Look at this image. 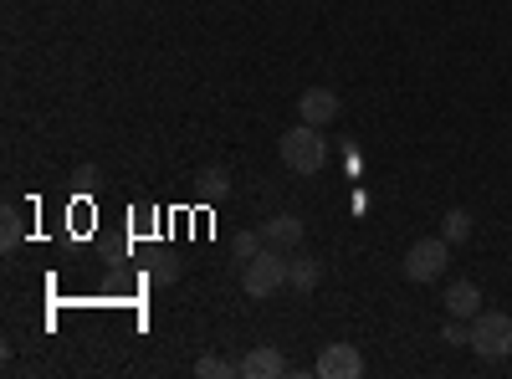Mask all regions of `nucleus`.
<instances>
[{
	"label": "nucleus",
	"mask_w": 512,
	"mask_h": 379,
	"mask_svg": "<svg viewBox=\"0 0 512 379\" xmlns=\"http://www.w3.org/2000/svg\"><path fill=\"white\" fill-rule=\"evenodd\" d=\"M277 154H282V164H287L292 175H318L323 159H328V149H323V139H318L313 123H297V129H287V134L277 139Z\"/></svg>",
	"instance_id": "1"
},
{
	"label": "nucleus",
	"mask_w": 512,
	"mask_h": 379,
	"mask_svg": "<svg viewBox=\"0 0 512 379\" xmlns=\"http://www.w3.org/2000/svg\"><path fill=\"white\" fill-rule=\"evenodd\" d=\"M297 113H303V123L323 129V123L338 118V93H333V88H308L303 98H297Z\"/></svg>",
	"instance_id": "7"
},
{
	"label": "nucleus",
	"mask_w": 512,
	"mask_h": 379,
	"mask_svg": "<svg viewBox=\"0 0 512 379\" xmlns=\"http://www.w3.org/2000/svg\"><path fill=\"white\" fill-rule=\"evenodd\" d=\"M277 287H287V251H256L251 262H241V292L246 298H272Z\"/></svg>",
	"instance_id": "2"
},
{
	"label": "nucleus",
	"mask_w": 512,
	"mask_h": 379,
	"mask_svg": "<svg viewBox=\"0 0 512 379\" xmlns=\"http://www.w3.org/2000/svg\"><path fill=\"white\" fill-rule=\"evenodd\" d=\"M472 349L482 359H507L512 354V313H497V308H482L472 318Z\"/></svg>",
	"instance_id": "3"
},
{
	"label": "nucleus",
	"mask_w": 512,
	"mask_h": 379,
	"mask_svg": "<svg viewBox=\"0 0 512 379\" xmlns=\"http://www.w3.org/2000/svg\"><path fill=\"white\" fill-rule=\"evenodd\" d=\"M318 277H323V262H318V257H308V251H292V257H287V287L313 292Z\"/></svg>",
	"instance_id": "11"
},
{
	"label": "nucleus",
	"mask_w": 512,
	"mask_h": 379,
	"mask_svg": "<svg viewBox=\"0 0 512 379\" xmlns=\"http://www.w3.org/2000/svg\"><path fill=\"white\" fill-rule=\"evenodd\" d=\"M313 374H318V379H359V374H364V354H359L354 344H328V349L318 354Z\"/></svg>",
	"instance_id": "5"
},
{
	"label": "nucleus",
	"mask_w": 512,
	"mask_h": 379,
	"mask_svg": "<svg viewBox=\"0 0 512 379\" xmlns=\"http://www.w3.org/2000/svg\"><path fill=\"white\" fill-rule=\"evenodd\" d=\"M195 374H200V379H236V374H241V364H236V359H216V354H205V359H195Z\"/></svg>",
	"instance_id": "13"
},
{
	"label": "nucleus",
	"mask_w": 512,
	"mask_h": 379,
	"mask_svg": "<svg viewBox=\"0 0 512 379\" xmlns=\"http://www.w3.org/2000/svg\"><path fill=\"white\" fill-rule=\"evenodd\" d=\"M231 251H236V262H251L256 251H267V241H262V231H236Z\"/></svg>",
	"instance_id": "15"
},
{
	"label": "nucleus",
	"mask_w": 512,
	"mask_h": 379,
	"mask_svg": "<svg viewBox=\"0 0 512 379\" xmlns=\"http://www.w3.org/2000/svg\"><path fill=\"white\" fill-rule=\"evenodd\" d=\"M0 246H6V251L21 246V210H16V205L0 210Z\"/></svg>",
	"instance_id": "14"
},
{
	"label": "nucleus",
	"mask_w": 512,
	"mask_h": 379,
	"mask_svg": "<svg viewBox=\"0 0 512 379\" xmlns=\"http://www.w3.org/2000/svg\"><path fill=\"white\" fill-rule=\"evenodd\" d=\"M446 262H451V241L446 236H425V241H415L410 251H405V277L410 282H436L441 272H446Z\"/></svg>",
	"instance_id": "4"
},
{
	"label": "nucleus",
	"mask_w": 512,
	"mask_h": 379,
	"mask_svg": "<svg viewBox=\"0 0 512 379\" xmlns=\"http://www.w3.org/2000/svg\"><path fill=\"white\" fill-rule=\"evenodd\" d=\"M441 344H456V349H472V328H466V318H451L441 328Z\"/></svg>",
	"instance_id": "17"
},
{
	"label": "nucleus",
	"mask_w": 512,
	"mask_h": 379,
	"mask_svg": "<svg viewBox=\"0 0 512 379\" xmlns=\"http://www.w3.org/2000/svg\"><path fill=\"white\" fill-rule=\"evenodd\" d=\"M72 180H77V190H93V185H98V164H77Z\"/></svg>",
	"instance_id": "18"
},
{
	"label": "nucleus",
	"mask_w": 512,
	"mask_h": 379,
	"mask_svg": "<svg viewBox=\"0 0 512 379\" xmlns=\"http://www.w3.org/2000/svg\"><path fill=\"white\" fill-rule=\"evenodd\" d=\"M226 195H231V175H226V164H205V170L195 175V200L216 205V200H226Z\"/></svg>",
	"instance_id": "10"
},
{
	"label": "nucleus",
	"mask_w": 512,
	"mask_h": 379,
	"mask_svg": "<svg viewBox=\"0 0 512 379\" xmlns=\"http://www.w3.org/2000/svg\"><path fill=\"white\" fill-rule=\"evenodd\" d=\"M303 236H308V226L292 216V210H282V216H272L267 226H262V241L272 246V251H297L303 246Z\"/></svg>",
	"instance_id": "6"
},
{
	"label": "nucleus",
	"mask_w": 512,
	"mask_h": 379,
	"mask_svg": "<svg viewBox=\"0 0 512 379\" xmlns=\"http://www.w3.org/2000/svg\"><path fill=\"white\" fill-rule=\"evenodd\" d=\"M441 236L451 241V246H461V241H472V216L456 205V210H446V221H441Z\"/></svg>",
	"instance_id": "12"
},
{
	"label": "nucleus",
	"mask_w": 512,
	"mask_h": 379,
	"mask_svg": "<svg viewBox=\"0 0 512 379\" xmlns=\"http://www.w3.org/2000/svg\"><path fill=\"white\" fill-rule=\"evenodd\" d=\"M149 277H154L159 287H169V282H180V257H169V251H164V257H154Z\"/></svg>",
	"instance_id": "16"
},
{
	"label": "nucleus",
	"mask_w": 512,
	"mask_h": 379,
	"mask_svg": "<svg viewBox=\"0 0 512 379\" xmlns=\"http://www.w3.org/2000/svg\"><path fill=\"white\" fill-rule=\"evenodd\" d=\"M446 313H451V318H477V313H482V287L466 282V277L451 282V287H446Z\"/></svg>",
	"instance_id": "9"
},
{
	"label": "nucleus",
	"mask_w": 512,
	"mask_h": 379,
	"mask_svg": "<svg viewBox=\"0 0 512 379\" xmlns=\"http://www.w3.org/2000/svg\"><path fill=\"white\" fill-rule=\"evenodd\" d=\"M277 374H287V359H282V349H272V344L251 349V354L241 359V379H277Z\"/></svg>",
	"instance_id": "8"
}]
</instances>
